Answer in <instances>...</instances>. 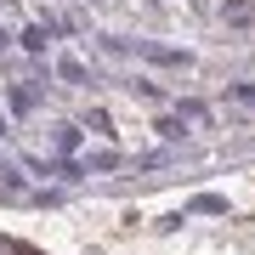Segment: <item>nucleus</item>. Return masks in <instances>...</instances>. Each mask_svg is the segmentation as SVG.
Returning <instances> with one entry per match:
<instances>
[{"label":"nucleus","mask_w":255,"mask_h":255,"mask_svg":"<svg viewBox=\"0 0 255 255\" xmlns=\"http://www.w3.org/2000/svg\"><path fill=\"white\" fill-rule=\"evenodd\" d=\"M46 40H51V28H28L23 46H28V51H46Z\"/></svg>","instance_id":"nucleus-1"}]
</instances>
